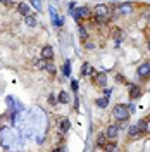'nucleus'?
Returning <instances> with one entry per match:
<instances>
[{
  "label": "nucleus",
  "instance_id": "f257e3e1",
  "mask_svg": "<svg viewBox=\"0 0 150 152\" xmlns=\"http://www.w3.org/2000/svg\"><path fill=\"white\" fill-rule=\"evenodd\" d=\"M130 109H128V105L124 104H116L112 109V116L119 121V123H126L128 119H130Z\"/></svg>",
  "mask_w": 150,
  "mask_h": 152
},
{
  "label": "nucleus",
  "instance_id": "f03ea898",
  "mask_svg": "<svg viewBox=\"0 0 150 152\" xmlns=\"http://www.w3.org/2000/svg\"><path fill=\"white\" fill-rule=\"evenodd\" d=\"M133 10H135V7L131 2H124L119 7H116V14L117 16H130V14H133Z\"/></svg>",
  "mask_w": 150,
  "mask_h": 152
},
{
  "label": "nucleus",
  "instance_id": "7ed1b4c3",
  "mask_svg": "<svg viewBox=\"0 0 150 152\" xmlns=\"http://www.w3.org/2000/svg\"><path fill=\"white\" fill-rule=\"evenodd\" d=\"M111 14V9L105 5V4H98V5H95L93 9V16L95 18H103V16H109Z\"/></svg>",
  "mask_w": 150,
  "mask_h": 152
},
{
  "label": "nucleus",
  "instance_id": "20e7f679",
  "mask_svg": "<svg viewBox=\"0 0 150 152\" xmlns=\"http://www.w3.org/2000/svg\"><path fill=\"white\" fill-rule=\"evenodd\" d=\"M90 14H92V10L88 9V7H79V9H74L73 10V16H74V19L79 23V18H90Z\"/></svg>",
  "mask_w": 150,
  "mask_h": 152
},
{
  "label": "nucleus",
  "instance_id": "39448f33",
  "mask_svg": "<svg viewBox=\"0 0 150 152\" xmlns=\"http://www.w3.org/2000/svg\"><path fill=\"white\" fill-rule=\"evenodd\" d=\"M93 81L95 85H98L100 88L107 85V75L103 73V71H98V73H93Z\"/></svg>",
  "mask_w": 150,
  "mask_h": 152
},
{
  "label": "nucleus",
  "instance_id": "423d86ee",
  "mask_svg": "<svg viewBox=\"0 0 150 152\" xmlns=\"http://www.w3.org/2000/svg\"><path fill=\"white\" fill-rule=\"evenodd\" d=\"M57 124H59V130H60V133H67V132H69V128H71L69 119H67V118H64V116H59V118H57Z\"/></svg>",
  "mask_w": 150,
  "mask_h": 152
},
{
  "label": "nucleus",
  "instance_id": "0eeeda50",
  "mask_svg": "<svg viewBox=\"0 0 150 152\" xmlns=\"http://www.w3.org/2000/svg\"><path fill=\"white\" fill-rule=\"evenodd\" d=\"M105 135H107V138H109V140L117 138V135H119V124H109V126H107V130H105Z\"/></svg>",
  "mask_w": 150,
  "mask_h": 152
},
{
  "label": "nucleus",
  "instance_id": "6e6552de",
  "mask_svg": "<svg viewBox=\"0 0 150 152\" xmlns=\"http://www.w3.org/2000/svg\"><path fill=\"white\" fill-rule=\"evenodd\" d=\"M136 73H138V76H140L141 80L149 78V76H150V62H143V64L136 69Z\"/></svg>",
  "mask_w": 150,
  "mask_h": 152
},
{
  "label": "nucleus",
  "instance_id": "1a4fd4ad",
  "mask_svg": "<svg viewBox=\"0 0 150 152\" xmlns=\"http://www.w3.org/2000/svg\"><path fill=\"white\" fill-rule=\"evenodd\" d=\"M141 97V88L138 85H131L130 86V99L131 100H136V99H140Z\"/></svg>",
  "mask_w": 150,
  "mask_h": 152
},
{
  "label": "nucleus",
  "instance_id": "9d476101",
  "mask_svg": "<svg viewBox=\"0 0 150 152\" xmlns=\"http://www.w3.org/2000/svg\"><path fill=\"white\" fill-rule=\"evenodd\" d=\"M42 57L47 59V61H52L54 59V48L50 47V45H45V47L42 48Z\"/></svg>",
  "mask_w": 150,
  "mask_h": 152
},
{
  "label": "nucleus",
  "instance_id": "9b49d317",
  "mask_svg": "<svg viewBox=\"0 0 150 152\" xmlns=\"http://www.w3.org/2000/svg\"><path fill=\"white\" fill-rule=\"evenodd\" d=\"M141 130L138 128V124H131V126H128V135H130V138H135V137H140Z\"/></svg>",
  "mask_w": 150,
  "mask_h": 152
},
{
  "label": "nucleus",
  "instance_id": "f8f14e48",
  "mask_svg": "<svg viewBox=\"0 0 150 152\" xmlns=\"http://www.w3.org/2000/svg\"><path fill=\"white\" fill-rule=\"evenodd\" d=\"M93 73V67H92V64L90 62H84L83 66H81V76H88Z\"/></svg>",
  "mask_w": 150,
  "mask_h": 152
},
{
  "label": "nucleus",
  "instance_id": "ddd939ff",
  "mask_svg": "<svg viewBox=\"0 0 150 152\" xmlns=\"http://www.w3.org/2000/svg\"><path fill=\"white\" fill-rule=\"evenodd\" d=\"M95 104H97V107H100V109L107 107V105H109V97H100V99H97Z\"/></svg>",
  "mask_w": 150,
  "mask_h": 152
},
{
  "label": "nucleus",
  "instance_id": "4468645a",
  "mask_svg": "<svg viewBox=\"0 0 150 152\" xmlns=\"http://www.w3.org/2000/svg\"><path fill=\"white\" fill-rule=\"evenodd\" d=\"M47 64H48V61L47 59H43V57H40V59L35 61V67H36V69H45Z\"/></svg>",
  "mask_w": 150,
  "mask_h": 152
},
{
  "label": "nucleus",
  "instance_id": "2eb2a0df",
  "mask_svg": "<svg viewBox=\"0 0 150 152\" xmlns=\"http://www.w3.org/2000/svg\"><path fill=\"white\" fill-rule=\"evenodd\" d=\"M17 9H19V12H21L23 16H29V5H28V4L21 2V4L17 5Z\"/></svg>",
  "mask_w": 150,
  "mask_h": 152
},
{
  "label": "nucleus",
  "instance_id": "dca6fc26",
  "mask_svg": "<svg viewBox=\"0 0 150 152\" xmlns=\"http://www.w3.org/2000/svg\"><path fill=\"white\" fill-rule=\"evenodd\" d=\"M112 37H114V40H116V42L119 43V42H121V38L124 37V33H122V29H121V28H114Z\"/></svg>",
  "mask_w": 150,
  "mask_h": 152
},
{
  "label": "nucleus",
  "instance_id": "f3484780",
  "mask_svg": "<svg viewBox=\"0 0 150 152\" xmlns=\"http://www.w3.org/2000/svg\"><path fill=\"white\" fill-rule=\"evenodd\" d=\"M107 140H109V138H107V135L102 133V135H98V137H97V145H98V147H105Z\"/></svg>",
  "mask_w": 150,
  "mask_h": 152
},
{
  "label": "nucleus",
  "instance_id": "a211bd4d",
  "mask_svg": "<svg viewBox=\"0 0 150 152\" xmlns=\"http://www.w3.org/2000/svg\"><path fill=\"white\" fill-rule=\"evenodd\" d=\"M59 102L67 104V102H69V94H67V92H60V94H59Z\"/></svg>",
  "mask_w": 150,
  "mask_h": 152
},
{
  "label": "nucleus",
  "instance_id": "6ab92c4d",
  "mask_svg": "<svg viewBox=\"0 0 150 152\" xmlns=\"http://www.w3.org/2000/svg\"><path fill=\"white\" fill-rule=\"evenodd\" d=\"M24 21H26V24L31 26V28H33V26H36V19L33 18V16H24Z\"/></svg>",
  "mask_w": 150,
  "mask_h": 152
},
{
  "label": "nucleus",
  "instance_id": "aec40b11",
  "mask_svg": "<svg viewBox=\"0 0 150 152\" xmlns=\"http://www.w3.org/2000/svg\"><path fill=\"white\" fill-rule=\"evenodd\" d=\"M62 73H64V76H69V75H71V62H69V61H66V62H64Z\"/></svg>",
  "mask_w": 150,
  "mask_h": 152
},
{
  "label": "nucleus",
  "instance_id": "412c9836",
  "mask_svg": "<svg viewBox=\"0 0 150 152\" xmlns=\"http://www.w3.org/2000/svg\"><path fill=\"white\" fill-rule=\"evenodd\" d=\"M52 23H54L55 26H62V18H60L59 14H55V16H52Z\"/></svg>",
  "mask_w": 150,
  "mask_h": 152
},
{
  "label": "nucleus",
  "instance_id": "4be33fe9",
  "mask_svg": "<svg viewBox=\"0 0 150 152\" xmlns=\"http://www.w3.org/2000/svg\"><path fill=\"white\" fill-rule=\"evenodd\" d=\"M45 69H47V73H50V75H55V73H57L55 66H54V64H50V61H48V64H47V67H45Z\"/></svg>",
  "mask_w": 150,
  "mask_h": 152
},
{
  "label": "nucleus",
  "instance_id": "5701e85b",
  "mask_svg": "<svg viewBox=\"0 0 150 152\" xmlns=\"http://www.w3.org/2000/svg\"><path fill=\"white\" fill-rule=\"evenodd\" d=\"M79 37L83 38V40H86V38H88V33H86V28H84V26H79Z\"/></svg>",
  "mask_w": 150,
  "mask_h": 152
},
{
  "label": "nucleus",
  "instance_id": "b1692460",
  "mask_svg": "<svg viewBox=\"0 0 150 152\" xmlns=\"http://www.w3.org/2000/svg\"><path fill=\"white\" fill-rule=\"evenodd\" d=\"M136 124H138V128H140L141 132H145V130H147V119H140Z\"/></svg>",
  "mask_w": 150,
  "mask_h": 152
},
{
  "label": "nucleus",
  "instance_id": "393cba45",
  "mask_svg": "<svg viewBox=\"0 0 150 152\" xmlns=\"http://www.w3.org/2000/svg\"><path fill=\"white\" fill-rule=\"evenodd\" d=\"M31 4L36 10H42V0H31Z\"/></svg>",
  "mask_w": 150,
  "mask_h": 152
},
{
  "label": "nucleus",
  "instance_id": "a878e982",
  "mask_svg": "<svg viewBox=\"0 0 150 152\" xmlns=\"http://www.w3.org/2000/svg\"><path fill=\"white\" fill-rule=\"evenodd\" d=\"M48 104H52V105H55V104H57V97H55L54 94L48 95Z\"/></svg>",
  "mask_w": 150,
  "mask_h": 152
},
{
  "label": "nucleus",
  "instance_id": "bb28decb",
  "mask_svg": "<svg viewBox=\"0 0 150 152\" xmlns=\"http://www.w3.org/2000/svg\"><path fill=\"white\" fill-rule=\"evenodd\" d=\"M103 149H105V151H116L117 147H116L114 143H105V147H103Z\"/></svg>",
  "mask_w": 150,
  "mask_h": 152
},
{
  "label": "nucleus",
  "instance_id": "cd10ccee",
  "mask_svg": "<svg viewBox=\"0 0 150 152\" xmlns=\"http://www.w3.org/2000/svg\"><path fill=\"white\" fill-rule=\"evenodd\" d=\"M128 109H130V113H135V111H136V105H135V104H130V105H128Z\"/></svg>",
  "mask_w": 150,
  "mask_h": 152
},
{
  "label": "nucleus",
  "instance_id": "c85d7f7f",
  "mask_svg": "<svg viewBox=\"0 0 150 152\" xmlns=\"http://www.w3.org/2000/svg\"><path fill=\"white\" fill-rule=\"evenodd\" d=\"M71 85H73V90H78V81H76V80H73Z\"/></svg>",
  "mask_w": 150,
  "mask_h": 152
},
{
  "label": "nucleus",
  "instance_id": "c756f323",
  "mask_svg": "<svg viewBox=\"0 0 150 152\" xmlns=\"http://www.w3.org/2000/svg\"><path fill=\"white\" fill-rule=\"evenodd\" d=\"M111 94H112V90L111 88H105V97H111Z\"/></svg>",
  "mask_w": 150,
  "mask_h": 152
},
{
  "label": "nucleus",
  "instance_id": "7c9ffc66",
  "mask_svg": "<svg viewBox=\"0 0 150 152\" xmlns=\"http://www.w3.org/2000/svg\"><path fill=\"white\" fill-rule=\"evenodd\" d=\"M145 132L150 135V119H147V130H145Z\"/></svg>",
  "mask_w": 150,
  "mask_h": 152
},
{
  "label": "nucleus",
  "instance_id": "2f4dec72",
  "mask_svg": "<svg viewBox=\"0 0 150 152\" xmlns=\"http://www.w3.org/2000/svg\"><path fill=\"white\" fill-rule=\"evenodd\" d=\"M149 50H150V40H149Z\"/></svg>",
  "mask_w": 150,
  "mask_h": 152
},
{
  "label": "nucleus",
  "instance_id": "473e14b6",
  "mask_svg": "<svg viewBox=\"0 0 150 152\" xmlns=\"http://www.w3.org/2000/svg\"><path fill=\"white\" fill-rule=\"evenodd\" d=\"M149 26H150V16H149Z\"/></svg>",
  "mask_w": 150,
  "mask_h": 152
},
{
  "label": "nucleus",
  "instance_id": "72a5a7b5",
  "mask_svg": "<svg viewBox=\"0 0 150 152\" xmlns=\"http://www.w3.org/2000/svg\"><path fill=\"white\" fill-rule=\"evenodd\" d=\"M0 2H4V0H0Z\"/></svg>",
  "mask_w": 150,
  "mask_h": 152
}]
</instances>
